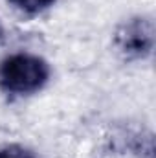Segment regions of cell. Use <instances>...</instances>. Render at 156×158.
Returning <instances> with one entry per match:
<instances>
[{
	"instance_id": "obj_1",
	"label": "cell",
	"mask_w": 156,
	"mask_h": 158,
	"mask_svg": "<svg viewBox=\"0 0 156 158\" xmlns=\"http://www.w3.org/2000/svg\"><path fill=\"white\" fill-rule=\"evenodd\" d=\"M50 64L33 53L17 52L0 61V90L9 96H30L44 88Z\"/></svg>"
},
{
	"instance_id": "obj_2",
	"label": "cell",
	"mask_w": 156,
	"mask_h": 158,
	"mask_svg": "<svg viewBox=\"0 0 156 158\" xmlns=\"http://www.w3.org/2000/svg\"><path fill=\"white\" fill-rule=\"evenodd\" d=\"M117 52L127 59H145L154 48V24L149 17L125 20L114 33Z\"/></svg>"
},
{
	"instance_id": "obj_3",
	"label": "cell",
	"mask_w": 156,
	"mask_h": 158,
	"mask_svg": "<svg viewBox=\"0 0 156 158\" xmlns=\"http://www.w3.org/2000/svg\"><path fill=\"white\" fill-rule=\"evenodd\" d=\"M7 2L26 15H39L55 4V0H7Z\"/></svg>"
},
{
	"instance_id": "obj_4",
	"label": "cell",
	"mask_w": 156,
	"mask_h": 158,
	"mask_svg": "<svg viewBox=\"0 0 156 158\" xmlns=\"http://www.w3.org/2000/svg\"><path fill=\"white\" fill-rule=\"evenodd\" d=\"M0 158H35V155L22 145H6L0 149Z\"/></svg>"
},
{
	"instance_id": "obj_5",
	"label": "cell",
	"mask_w": 156,
	"mask_h": 158,
	"mask_svg": "<svg viewBox=\"0 0 156 158\" xmlns=\"http://www.w3.org/2000/svg\"><path fill=\"white\" fill-rule=\"evenodd\" d=\"M0 31H2V30H0Z\"/></svg>"
}]
</instances>
